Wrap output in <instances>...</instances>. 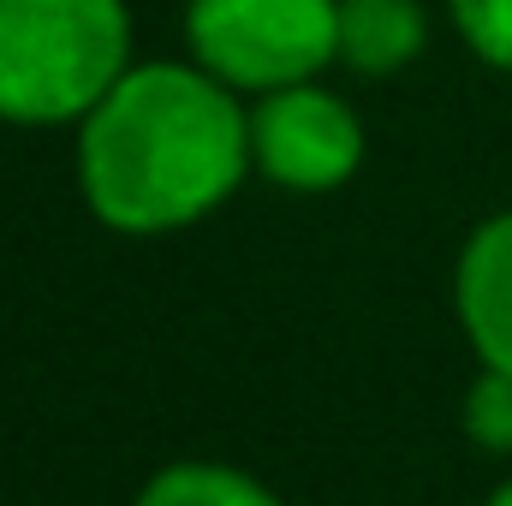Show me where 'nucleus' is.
<instances>
[{"instance_id":"1","label":"nucleus","mask_w":512,"mask_h":506,"mask_svg":"<svg viewBox=\"0 0 512 506\" xmlns=\"http://www.w3.org/2000/svg\"><path fill=\"white\" fill-rule=\"evenodd\" d=\"M251 173V102L197 60H143L78 126V191L108 233L161 239L215 215Z\"/></svg>"},{"instance_id":"2","label":"nucleus","mask_w":512,"mask_h":506,"mask_svg":"<svg viewBox=\"0 0 512 506\" xmlns=\"http://www.w3.org/2000/svg\"><path fill=\"white\" fill-rule=\"evenodd\" d=\"M131 66L126 0H0L6 126H84Z\"/></svg>"},{"instance_id":"3","label":"nucleus","mask_w":512,"mask_h":506,"mask_svg":"<svg viewBox=\"0 0 512 506\" xmlns=\"http://www.w3.org/2000/svg\"><path fill=\"white\" fill-rule=\"evenodd\" d=\"M185 48L209 78L256 102L340 60V0H191Z\"/></svg>"},{"instance_id":"4","label":"nucleus","mask_w":512,"mask_h":506,"mask_svg":"<svg viewBox=\"0 0 512 506\" xmlns=\"http://www.w3.org/2000/svg\"><path fill=\"white\" fill-rule=\"evenodd\" d=\"M364 161V120L346 96L310 84L274 90L251 102V167L298 197L340 191Z\"/></svg>"},{"instance_id":"5","label":"nucleus","mask_w":512,"mask_h":506,"mask_svg":"<svg viewBox=\"0 0 512 506\" xmlns=\"http://www.w3.org/2000/svg\"><path fill=\"white\" fill-rule=\"evenodd\" d=\"M453 310L477 364L512 376V209L471 227L453 268Z\"/></svg>"},{"instance_id":"6","label":"nucleus","mask_w":512,"mask_h":506,"mask_svg":"<svg viewBox=\"0 0 512 506\" xmlns=\"http://www.w3.org/2000/svg\"><path fill=\"white\" fill-rule=\"evenodd\" d=\"M429 48L423 0H340V66L358 78H393Z\"/></svg>"},{"instance_id":"7","label":"nucleus","mask_w":512,"mask_h":506,"mask_svg":"<svg viewBox=\"0 0 512 506\" xmlns=\"http://www.w3.org/2000/svg\"><path fill=\"white\" fill-rule=\"evenodd\" d=\"M131 506H286L262 477L239 471V465H221V459H179V465H161Z\"/></svg>"},{"instance_id":"8","label":"nucleus","mask_w":512,"mask_h":506,"mask_svg":"<svg viewBox=\"0 0 512 506\" xmlns=\"http://www.w3.org/2000/svg\"><path fill=\"white\" fill-rule=\"evenodd\" d=\"M465 435L483 453H512V376L507 370H477L465 393Z\"/></svg>"},{"instance_id":"9","label":"nucleus","mask_w":512,"mask_h":506,"mask_svg":"<svg viewBox=\"0 0 512 506\" xmlns=\"http://www.w3.org/2000/svg\"><path fill=\"white\" fill-rule=\"evenodd\" d=\"M447 12L483 66L512 72V0H447Z\"/></svg>"},{"instance_id":"10","label":"nucleus","mask_w":512,"mask_h":506,"mask_svg":"<svg viewBox=\"0 0 512 506\" xmlns=\"http://www.w3.org/2000/svg\"><path fill=\"white\" fill-rule=\"evenodd\" d=\"M483 506H512V483H501V489H495V495H489Z\"/></svg>"}]
</instances>
